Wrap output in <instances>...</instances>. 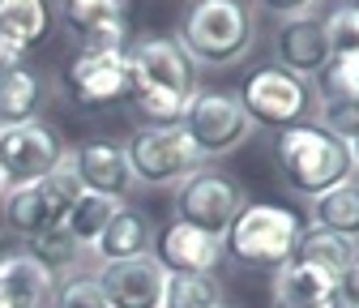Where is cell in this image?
Wrapping results in <instances>:
<instances>
[{"label": "cell", "mask_w": 359, "mask_h": 308, "mask_svg": "<svg viewBox=\"0 0 359 308\" xmlns=\"http://www.w3.org/2000/svg\"><path fill=\"white\" fill-rule=\"evenodd\" d=\"M128 77H133L128 103L146 128L184 124L189 99L197 95V69L175 39L167 34L137 39L128 48Z\"/></svg>", "instance_id": "6da1fadb"}, {"label": "cell", "mask_w": 359, "mask_h": 308, "mask_svg": "<svg viewBox=\"0 0 359 308\" xmlns=\"http://www.w3.org/2000/svg\"><path fill=\"white\" fill-rule=\"evenodd\" d=\"M269 159H274L283 185L291 193L308 197V201L355 175L351 142L330 133L321 120H304V124L278 128V133L269 138Z\"/></svg>", "instance_id": "7a4b0ae2"}, {"label": "cell", "mask_w": 359, "mask_h": 308, "mask_svg": "<svg viewBox=\"0 0 359 308\" xmlns=\"http://www.w3.org/2000/svg\"><path fill=\"white\" fill-rule=\"evenodd\" d=\"M299 232H304V218L295 210L269 206V201H244L236 223L227 227V236H222V257L236 261L240 270L278 274L295 257Z\"/></svg>", "instance_id": "3957f363"}, {"label": "cell", "mask_w": 359, "mask_h": 308, "mask_svg": "<svg viewBox=\"0 0 359 308\" xmlns=\"http://www.w3.org/2000/svg\"><path fill=\"white\" fill-rule=\"evenodd\" d=\"M175 43L193 65L227 69L252 52V9L244 0H193Z\"/></svg>", "instance_id": "277c9868"}, {"label": "cell", "mask_w": 359, "mask_h": 308, "mask_svg": "<svg viewBox=\"0 0 359 308\" xmlns=\"http://www.w3.org/2000/svg\"><path fill=\"white\" fill-rule=\"evenodd\" d=\"M236 99H240L248 124L269 128V133L291 128V124H304V120H312V112H317V99H312L308 77L287 73V69H278V65L252 69V73L240 81Z\"/></svg>", "instance_id": "5b68a950"}, {"label": "cell", "mask_w": 359, "mask_h": 308, "mask_svg": "<svg viewBox=\"0 0 359 308\" xmlns=\"http://www.w3.org/2000/svg\"><path fill=\"white\" fill-rule=\"evenodd\" d=\"M244 201L248 197H244L240 180L227 171H218V167H197L175 185V218L214 236V240L227 236V227L236 223Z\"/></svg>", "instance_id": "8992f818"}, {"label": "cell", "mask_w": 359, "mask_h": 308, "mask_svg": "<svg viewBox=\"0 0 359 308\" xmlns=\"http://www.w3.org/2000/svg\"><path fill=\"white\" fill-rule=\"evenodd\" d=\"M124 159H128V171H133V185H150V189H163V185H180L189 171L201 167L193 142L184 128H146L137 124L124 142Z\"/></svg>", "instance_id": "52a82bcc"}, {"label": "cell", "mask_w": 359, "mask_h": 308, "mask_svg": "<svg viewBox=\"0 0 359 308\" xmlns=\"http://www.w3.org/2000/svg\"><path fill=\"white\" fill-rule=\"evenodd\" d=\"M65 95L86 107V112H103L128 99L133 77H128V48H81L65 69H60Z\"/></svg>", "instance_id": "ba28073f"}, {"label": "cell", "mask_w": 359, "mask_h": 308, "mask_svg": "<svg viewBox=\"0 0 359 308\" xmlns=\"http://www.w3.org/2000/svg\"><path fill=\"white\" fill-rule=\"evenodd\" d=\"M197 159H222L244 146V138L252 133V124L240 107V99L231 91H197L189 99V112H184V124Z\"/></svg>", "instance_id": "9c48e42d"}, {"label": "cell", "mask_w": 359, "mask_h": 308, "mask_svg": "<svg viewBox=\"0 0 359 308\" xmlns=\"http://www.w3.org/2000/svg\"><path fill=\"white\" fill-rule=\"evenodd\" d=\"M69 159L60 128L48 120H30L18 128L0 133V175H5V189L18 185H39L48 171H56Z\"/></svg>", "instance_id": "30bf717a"}, {"label": "cell", "mask_w": 359, "mask_h": 308, "mask_svg": "<svg viewBox=\"0 0 359 308\" xmlns=\"http://www.w3.org/2000/svg\"><path fill=\"white\" fill-rule=\"evenodd\" d=\"M56 13L81 48H128V0H56Z\"/></svg>", "instance_id": "8fae6325"}, {"label": "cell", "mask_w": 359, "mask_h": 308, "mask_svg": "<svg viewBox=\"0 0 359 308\" xmlns=\"http://www.w3.org/2000/svg\"><path fill=\"white\" fill-rule=\"evenodd\" d=\"M99 287L107 295V308H163L167 270L154 257H133V261H107L99 266Z\"/></svg>", "instance_id": "7c38bea8"}, {"label": "cell", "mask_w": 359, "mask_h": 308, "mask_svg": "<svg viewBox=\"0 0 359 308\" xmlns=\"http://www.w3.org/2000/svg\"><path fill=\"white\" fill-rule=\"evenodd\" d=\"M150 257L158 261V266L167 274H214V266L222 261V240L180 223V218H171L167 227L154 232V248Z\"/></svg>", "instance_id": "4fadbf2b"}, {"label": "cell", "mask_w": 359, "mask_h": 308, "mask_svg": "<svg viewBox=\"0 0 359 308\" xmlns=\"http://www.w3.org/2000/svg\"><path fill=\"white\" fill-rule=\"evenodd\" d=\"M274 56H278V69L299 73V77H312V73L330 60V43H325L321 18H312V13L287 18L278 26V34H274Z\"/></svg>", "instance_id": "5bb4252c"}, {"label": "cell", "mask_w": 359, "mask_h": 308, "mask_svg": "<svg viewBox=\"0 0 359 308\" xmlns=\"http://www.w3.org/2000/svg\"><path fill=\"white\" fill-rule=\"evenodd\" d=\"M73 171L86 193H103V197H124L133 189V171H128V159H124V146L116 142H90V146H77L69 154Z\"/></svg>", "instance_id": "9a60e30c"}, {"label": "cell", "mask_w": 359, "mask_h": 308, "mask_svg": "<svg viewBox=\"0 0 359 308\" xmlns=\"http://www.w3.org/2000/svg\"><path fill=\"white\" fill-rule=\"evenodd\" d=\"M150 248H154V223H150V214L137 210V206H120L116 218L103 227V236L95 240V253H99L103 266L107 261L150 257Z\"/></svg>", "instance_id": "2e32d148"}, {"label": "cell", "mask_w": 359, "mask_h": 308, "mask_svg": "<svg viewBox=\"0 0 359 308\" xmlns=\"http://www.w3.org/2000/svg\"><path fill=\"white\" fill-rule=\"evenodd\" d=\"M43 107H48V81L34 69L13 65V69L0 73V128L43 120Z\"/></svg>", "instance_id": "e0dca14e"}, {"label": "cell", "mask_w": 359, "mask_h": 308, "mask_svg": "<svg viewBox=\"0 0 359 308\" xmlns=\"http://www.w3.org/2000/svg\"><path fill=\"white\" fill-rule=\"evenodd\" d=\"M355 257H359V244H355V240H346V236H338V232H325L321 223H308V227L299 232V240H295V257H291V261L312 266V270H321V274H330V279H342Z\"/></svg>", "instance_id": "ac0fdd59"}, {"label": "cell", "mask_w": 359, "mask_h": 308, "mask_svg": "<svg viewBox=\"0 0 359 308\" xmlns=\"http://www.w3.org/2000/svg\"><path fill=\"white\" fill-rule=\"evenodd\" d=\"M52 274L30 261L26 253H18L5 270H0V308H43L52 295Z\"/></svg>", "instance_id": "d6986e66"}, {"label": "cell", "mask_w": 359, "mask_h": 308, "mask_svg": "<svg viewBox=\"0 0 359 308\" xmlns=\"http://www.w3.org/2000/svg\"><path fill=\"white\" fill-rule=\"evenodd\" d=\"M52 9L48 0H0V39H9L18 52H30L48 39Z\"/></svg>", "instance_id": "ffe728a7"}, {"label": "cell", "mask_w": 359, "mask_h": 308, "mask_svg": "<svg viewBox=\"0 0 359 308\" xmlns=\"http://www.w3.org/2000/svg\"><path fill=\"white\" fill-rule=\"evenodd\" d=\"M312 223L359 244V175L325 189L321 197H312Z\"/></svg>", "instance_id": "44dd1931"}, {"label": "cell", "mask_w": 359, "mask_h": 308, "mask_svg": "<svg viewBox=\"0 0 359 308\" xmlns=\"http://www.w3.org/2000/svg\"><path fill=\"white\" fill-rule=\"evenodd\" d=\"M0 223H5V232L18 236V240H30V236H39V232L56 227L34 185H18V189H5V193H0Z\"/></svg>", "instance_id": "7402d4cb"}, {"label": "cell", "mask_w": 359, "mask_h": 308, "mask_svg": "<svg viewBox=\"0 0 359 308\" xmlns=\"http://www.w3.org/2000/svg\"><path fill=\"white\" fill-rule=\"evenodd\" d=\"M116 210H120V201L116 197H103V193H81L77 201H73V210L65 214V232L81 244V248H95V240L103 236V227L116 218Z\"/></svg>", "instance_id": "603a6c76"}, {"label": "cell", "mask_w": 359, "mask_h": 308, "mask_svg": "<svg viewBox=\"0 0 359 308\" xmlns=\"http://www.w3.org/2000/svg\"><path fill=\"white\" fill-rule=\"evenodd\" d=\"M22 253L30 261H39L43 270H48L52 279H65V270L77 266V257H81V244L65 232V227H48V232H39L30 240H22Z\"/></svg>", "instance_id": "cb8c5ba5"}, {"label": "cell", "mask_w": 359, "mask_h": 308, "mask_svg": "<svg viewBox=\"0 0 359 308\" xmlns=\"http://www.w3.org/2000/svg\"><path fill=\"white\" fill-rule=\"evenodd\" d=\"M338 279L312 270V266H299V261H287V266L274 274V295L283 300H308V304H325L334 295Z\"/></svg>", "instance_id": "d4e9b609"}, {"label": "cell", "mask_w": 359, "mask_h": 308, "mask_svg": "<svg viewBox=\"0 0 359 308\" xmlns=\"http://www.w3.org/2000/svg\"><path fill=\"white\" fill-rule=\"evenodd\" d=\"M222 287L214 274H167L163 308H218Z\"/></svg>", "instance_id": "484cf974"}, {"label": "cell", "mask_w": 359, "mask_h": 308, "mask_svg": "<svg viewBox=\"0 0 359 308\" xmlns=\"http://www.w3.org/2000/svg\"><path fill=\"white\" fill-rule=\"evenodd\" d=\"M34 189H39V197H43V206H48V214H52V223H56V227L65 223V214L73 210V201L86 193L69 159H65L56 171H48V175H43V180H39Z\"/></svg>", "instance_id": "4316f807"}, {"label": "cell", "mask_w": 359, "mask_h": 308, "mask_svg": "<svg viewBox=\"0 0 359 308\" xmlns=\"http://www.w3.org/2000/svg\"><path fill=\"white\" fill-rule=\"evenodd\" d=\"M52 308H107L95 274H65L52 283Z\"/></svg>", "instance_id": "83f0119b"}, {"label": "cell", "mask_w": 359, "mask_h": 308, "mask_svg": "<svg viewBox=\"0 0 359 308\" xmlns=\"http://www.w3.org/2000/svg\"><path fill=\"white\" fill-rule=\"evenodd\" d=\"M330 52H351L359 48V5H338L330 18H321Z\"/></svg>", "instance_id": "f1b7e54d"}, {"label": "cell", "mask_w": 359, "mask_h": 308, "mask_svg": "<svg viewBox=\"0 0 359 308\" xmlns=\"http://www.w3.org/2000/svg\"><path fill=\"white\" fill-rule=\"evenodd\" d=\"M261 9L287 22V18H299V13H308V9H312V0H261Z\"/></svg>", "instance_id": "f546056e"}, {"label": "cell", "mask_w": 359, "mask_h": 308, "mask_svg": "<svg viewBox=\"0 0 359 308\" xmlns=\"http://www.w3.org/2000/svg\"><path fill=\"white\" fill-rule=\"evenodd\" d=\"M338 295H342V300H351V304L359 308V257L351 261V266H346V274L338 279Z\"/></svg>", "instance_id": "4dcf8cb0"}, {"label": "cell", "mask_w": 359, "mask_h": 308, "mask_svg": "<svg viewBox=\"0 0 359 308\" xmlns=\"http://www.w3.org/2000/svg\"><path fill=\"white\" fill-rule=\"evenodd\" d=\"M18 253H22V244H18V236H9L5 227H0V270H5V266H9V261L18 257Z\"/></svg>", "instance_id": "1f68e13d"}, {"label": "cell", "mask_w": 359, "mask_h": 308, "mask_svg": "<svg viewBox=\"0 0 359 308\" xmlns=\"http://www.w3.org/2000/svg\"><path fill=\"white\" fill-rule=\"evenodd\" d=\"M13 65H22V52L13 48L9 39H0V73H5V69H13Z\"/></svg>", "instance_id": "d6a6232c"}, {"label": "cell", "mask_w": 359, "mask_h": 308, "mask_svg": "<svg viewBox=\"0 0 359 308\" xmlns=\"http://www.w3.org/2000/svg\"><path fill=\"white\" fill-rule=\"evenodd\" d=\"M269 308H330V300L325 304H308V300H283V295H274V304Z\"/></svg>", "instance_id": "836d02e7"}, {"label": "cell", "mask_w": 359, "mask_h": 308, "mask_svg": "<svg viewBox=\"0 0 359 308\" xmlns=\"http://www.w3.org/2000/svg\"><path fill=\"white\" fill-rule=\"evenodd\" d=\"M346 142H351V159H355V171H359V133H355V138H346Z\"/></svg>", "instance_id": "e575fe53"}, {"label": "cell", "mask_w": 359, "mask_h": 308, "mask_svg": "<svg viewBox=\"0 0 359 308\" xmlns=\"http://www.w3.org/2000/svg\"><path fill=\"white\" fill-rule=\"evenodd\" d=\"M0 193H5V175H0Z\"/></svg>", "instance_id": "d590c367"}, {"label": "cell", "mask_w": 359, "mask_h": 308, "mask_svg": "<svg viewBox=\"0 0 359 308\" xmlns=\"http://www.w3.org/2000/svg\"><path fill=\"white\" fill-rule=\"evenodd\" d=\"M218 308H227V304H218Z\"/></svg>", "instance_id": "8d00e7d4"}]
</instances>
